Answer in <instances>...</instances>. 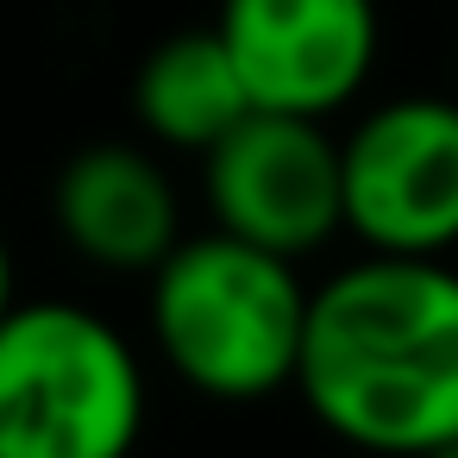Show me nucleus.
<instances>
[{"label":"nucleus","mask_w":458,"mask_h":458,"mask_svg":"<svg viewBox=\"0 0 458 458\" xmlns=\"http://www.w3.org/2000/svg\"><path fill=\"white\" fill-rule=\"evenodd\" d=\"M20 301V276H13V251H7V233H0V314Z\"/></svg>","instance_id":"obj_9"},{"label":"nucleus","mask_w":458,"mask_h":458,"mask_svg":"<svg viewBox=\"0 0 458 458\" xmlns=\"http://www.w3.org/2000/svg\"><path fill=\"white\" fill-rule=\"evenodd\" d=\"M414 458H458V439H445V445H433V452H414Z\"/></svg>","instance_id":"obj_10"},{"label":"nucleus","mask_w":458,"mask_h":458,"mask_svg":"<svg viewBox=\"0 0 458 458\" xmlns=\"http://www.w3.org/2000/svg\"><path fill=\"white\" fill-rule=\"evenodd\" d=\"M214 32L251 107L327 120L370 82L377 0H220Z\"/></svg>","instance_id":"obj_6"},{"label":"nucleus","mask_w":458,"mask_h":458,"mask_svg":"<svg viewBox=\"0 0 458 458\" xmlns=\"http://www.w3.org/2000/svg\"><path fill=\"white\" fill-rule=\"evenodd\" d=\"M308 327V283L233 233L176 239L151 270V339L164 364L208 402H264L295 383Z\"/></svg>","instance_id":"obj_2"},{"label":"nucleus","mask_w":458,"mask_h":458,"mask_svg":"<svg viewBox=\"0 0 458 458\" xmlns=\"http://www.w3.org/2000/svg\"><path fill=\"white\" fill-rule=\"evenodd\" d=\"M145 370L114 320L82 301L0 314V458H132Z\"/></svg>","instance_id":"obj_3"},{"label":"nucleus","mask_w":458,"mask_h":458,"mask_svg":"<svg viewBox=\"0 0 458 458\" xmlns=\"http://www.w3.org/2000/svg\"><path fill=\"white\" fill-rule=\"evenodd\" d=\"M308 414L377 458L458 439V270L370 251L308 289L295 383Z\"/></svg>","instance_id":"obj_1"},{"label":"nucleus","mask_w":458,"mask_h":458,"mask_svg":"<svg viewBox=\"0 0 458 458\" xmlns=\"http://www.w3.org/2000/svg\"><path fill=\"white\" fill-rule=\"evenodd\" d=\"M132 114H139L145 139L201 157L251 114V95L239 82V64L226 57L220 32L201 26V32H176L145 51V64L132 76Z\"/></svg>","instance_id":"obj_8"},{"label":"nucleus","mask_w":458,"mask_h":458,"mask_svg":"<svg viewBox=\"0 0 458 458\" xmlns=\"http://www.w3.org/2000/svg\"><path fill=\"white\" fill-rule=\"evenodd\" d=\"M51 220L76 258L120 276H151L164 251L182 239V201L170 170L145 145H126V139L82 145L57 170Z\"/></svg>","instance_id":"obj_7"},{"label":"nucleus","mask_w":458,"mask_h":458,"mask_svg":"<svg viewBox=\"0 0 458 458\" xmlns=\"http://www.w3.org/2000/svg\"><path fill=\"white\" fill-rule=\"evenodd\" d=\"M201 189L220 233L295 264L320 251L333 233H345L339 139L308 114L251 107L220 145L201 151Z\"/></svg>","instance_id":"obj_5"},{"label":"nucleus","mask_w":458,"mask_h":458,"mask_svg":"<svg viewBox=\"0 0 458 458\" xmlns=\"http://www.w3.org/2000/svg\"><path fill=\"white\" fill-rule=\"evenodd\" d=\"M339 214L364 251L445 258L458 245V101L402 95L339 139Z\"/></svg>","instance_id":"obj_4"}]
</instances>
